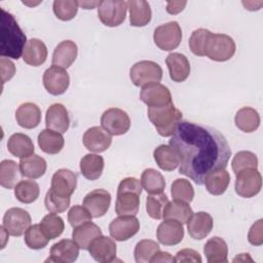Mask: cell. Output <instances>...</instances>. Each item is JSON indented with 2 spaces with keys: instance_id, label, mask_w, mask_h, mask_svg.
<instances>
[{
  "instance_id": "cell-42",
  "label": "cell",
  "mask_w": 263,
  "mask_h": 263,
  "mask_svg": "<svg viewBox=\"0 0 263 263\" xmlns=\"http://www.w3.org/2000/svg\"><path fill=\"white\" fill-rule=\"evenodd\" d=\"M212 34L213 33L211 31L203 29V28L194 30L192 32V34L189 38L188 44H189V48L193 54L198 55V57L205 55L208 42H209Z\"/></svg>"
},
{
  "instance_id": "cell-52",
  "label": "cell",
  "mask_w": 263,
  "mask_h": 263,
  "mask_svg": "<svg viewBox=\"0 0 263 263\" xmlns=\"http://www.w3.org/2000/svg\"><path fill=\"white\" fill-rule=\"evenodd\" d=\"M248 240L253 246H261L263 243V220L259 219L250 228Z\"/></svg>"
},
{
  "instance_id": "cell-39",
  "label": "cell",
  "mask_w": 263,
  "mask_h": 263,
  "mask_svg": "<svg viewBox=\"0 0 263 263\" xmlns=\"http://www.w3.org/2000/svg\"><path fill=\"white\" fill-rule=\"evenodd\" d=\"M40 194L39 185L35 181L22 180L14 187L15 198L23 203L34 202Z\"/></svg>"
},
{
  "instance_id": "cell-6",
  "label": "cell",
  "mask_w": 263,
  "mask_h": 263,
  "mask_svg": "<svg viewBox=\"0 0 263 263\" xmlns=\"http://www.w3.org/2000/svg\"><path fill=\"white\" fill-rule=\"evenodd\" d=\"M154 43L161 50L176 49L182 40V29L177 22H168L158 26L153 33Z\"/></svg>"
},
{
  "instance_id": "cell-51",
  "label": "cell",
  "mask_w": 263,
  "mask_h": 263,
  "mask_svg": "<svg viewBox=\"0 0 263 263\" xmlns=\"http://www.w3.org/2000/svg\"><path fill=\"white\" fill-rule=\"evenodd\" d=\"M121 192H135L141 195L142 193L141 181H139L137 178H134V177L124 178L123 180L120 181L117 188V193H121Z\"/></svg>"
},
{
  "instance_id": "cell-27",
  "label": "cell",
  "mask_w": 263,
  "mask_h": 263,
  "mask_svg": "<svg viewBox=\"0 0 263 263\" xmlns=\"http://www.w3.org/2000/svg\"><path fill=\"white\" fill-rule=\"evenodd\" d=\"M129 10V23L133 27H144L151 21L152 12L150 5L144 0H132L127 2Z\"/></svg>"
},
{
  "instance_id": "cell-38",
  "label": "cell",
  "mask_w": 263,
  "mask_h": 263,
  "mask_svg": "<svg viewBox=\"0 0 263 263\" xmlns=\"http://www.w3.org/2000/svg\"><path fill=\"white\" fill-rule=\"evenodd\" d=\"M141 184L149 194H159L165 188L163 176L154 168H146L141 176Z\"/></svg>"
},
{
  "instance_id": "cell-25",
  "label": "cell",
  "mask_w": 263,
  "mask_h": 263,
  "mask_svg": "<svg viewBox=\"0 0 263 263\" xmlns=\"http://www.w3.org/2000/svg\"><path fill=\"white\" fill-rule=\"evenodd\" d=\"M46 58L47 48L43 41L37 38L28 40L23 52V60L26 64L33 67H38L45 63Z\"/></svg>"
},
{
  "instance_id": "cell-33",
  "label": "cell",
  "mask_w": 263,
  "mask_h": 263,
  "mask_svg": "<svg viewBox=\"0 0 263 263\" xmlns=\"http://www.w3.org/2000/svg\"><path fill=\"white\" fill-rule=\"evenodd\" d=\"M104 158L101 155L88 153L80 159L79 167L82 176L90 181L101 177L104 170Z\"/></svg>"
},
{
  "instance_id": "cell-8",
  "label": "cell",
  "mask_w": 263,
  "mask_h": 263,
  "mask_svg": "<svg viewBox=\"0 0 263 263\" xmlns=\"http://www.w3.org/2000/svg\"><path fill=\"white\" fill-rule=\"evenodd\" d=\"M127 2L104 0L98 6V16L103 25L117 27L121 25L126 16Z\"/></svg>"
},
{
  "instance_id": "cell-26",
  "label": "cell",
  "mask_w": 263,
  "mask_h": 263,
  "mask_svg": "<svg viewBox=\"0 0 263 263\" xmlns=\"http://www.w3.org/2000/svg\"><path fill=\"white\" fill-rule=\"evenodd\" d=\"M101 235V228L91 221L75 227L72 232L73 240L77 243L79 249L82 250H88L91 241Z\"/></svg>"
},
{
  "instance_id": "cell-23",
  "label": "cell",
  "mask_w": 263,
  "mask_h": 263,
  "mask_svg": "<svg viewBox=\"0 0 263 263\" xmlns=\"http://www.w3.org/2000/svg\"><path fill=\"white\" fill-rule=\"evenodd\" d=\"M78 48L74 41L64 40L59 43L52 53V65L67 69L77 58Z\"/></svg>"
},
{
  "instance_id": "cell-45",
  "label": "cell",
  "mask_w": 263,
  "mask_h": 263,
  "mask_svg": "<svg viewBox=\"0 0 263 263\" xmlns=\"http://www.w3.org/2000/svg\"><path fill=\"white\" fill-rule=\"evenodd\" d=\"M25 242L29 249L40 250L47 246L49 239L42 231L39 224L31 225L25 232Z\"/></svg>"
},
{
  "instance_id": "cell-3",
  "label": "cell",
  "mask_w": 263,
  "mask_h": 263,
  "mask_svg": "<svg viewBox=\"0 0 263 263\" xmlns=\"http://www.w3.org/2000/svg\"><path fill=\"white\" fill-rule=\"evenodd\" d=\"M147 115L161 137L172 136L182 120V112L173 103L165 106L148 107Z\"/></svg>"
},
{
  "instance_id": "cell-50",
  "label": "cell",
  "mask_w": 263,
  "mask_h": 263,
  "mask_svg": "<svg viewBox=\"0 0 263 263\" xmlns=\"http://www.w3.org/2000/svg\"><path fill=\"white\" fill-rule=\"evenodd\" d=\"M91 218L92 216L87 211V209L79 204L73 205L68 212V221L73 228L88 221H91Z\"/></svg>"
},
{
  "instance_id": "cell-5",
  "label": "cell",
  "mask_w": 263,
  "mask_h": 263,
  "mask_svg": "<svg viewBox=\"0 0 263 263\" xmlns=\"http://www.w3.org/2000/svg\"><path fill=\"white\" fill-rule=\"evenodd\" d=\"M236 45L232 37L226 34H212L205 55L215 62H226L234 55Z\"/></svg>"
},
{
  "instance_id": "cell-21",
  "label": "cell",
  "mask_w": 263,
  "mask_h": 263,
  "mask_svg": "<svg viewBox=\"0 0 263 263\" xmlns=\"http://www.w3.org/2000/svg\"><path fill=\"white\" fill-rule=\"evenodd\" d=\"M213 223L212 216L206 212H197L192 214L187 222L188 233L193 239H202L211 233Z\"/></svg>"
},
{
  "instance_id": "cell-7",
  "label": "cell",
  "mask_w": 263,
  "mask_h": 263,
  "mask_svg": "<svg viewBox=\"0 0 263 263\" xmlns=\"http://www.w3.org/2000/svg\"><path fill=\"white\" fill-rule=\"evenodd\" d=\"M235 175V192L240 197L251 198L260 192L262 176L257 168H246Z\"/></svg>"
},
{
  "instance_id": "cell-58",
  "label": "cell",
  "mask_w": 263,
  "mask_h": 263,
  "mask_svg": "<svg viewBox=\"0 0 263 263\" xmlns=\"http://www.w3.org/2000/svg\"><path fill=\"white\" fill-rule=\"evenodd\" d=\"M247 260H249V261H253L251 258H250V256H249V254H239L236 258H234L233 259V262H236V261H247Z\"/></svg>"
},
{
  "instance_id": "cell-4",
  "label": "cell",
  "mask_w": 263,
  "mask_h": 263,
  "mask_svg": "<svg viewBox=\"0 0 263 263\" xmlns=\"http://www.w3.org/2000/svg\"><path fill=\"white\" fill-rule=\"evenodd\" d=\"M129 78L136 86L159 83L162 79V69L153 61H140L132 66Z\"/></svg>"
},
{
  "instance_id": "cell-53",
  "label": "cell",
  "mask_w": 263,
  "mask_h": 263,
  "mask_svg": "<svg viewBox=\"0 0 263 263\" xmlns=\"http://www.w3.org/2000/svg\"><path fill=\"white\" fill-rule=\"evenodd\" d=\"M176 262H194V263H200L201 257L198 252L192 250V249H183L179 251L176 254L175 257Z\"/></svg>"
},
{
  "instance_id": "cell-31",
  "label": "cell",
  "mask_w": 263,
  "mask_h": 263,
  "mask_svg": "<svg viewBox=\"0 0 263 263\" xmlns=\"http://www.w3.org/2000/svg\"><path fill=\"white\" fill-rule=\"evenodd\" d=\"M65 144L64 137L61 133L49 128L41 130L38 135V145L40 149L47 154H58Z\"/></svg>"
},
{
  "instance_id": "cell-55",
  "label": "cell",
  "mask_w": 263,
  "mask_h": 263,
  "mask_svg": "<svg viewBox=\"0 0 263 263\" xmlns=\"http://www.w3.org/2000/svg\"><path fill=\"white\" fill-rule=\"evenodd\" d=\"M187 4V1H168L166 3V11L170 14H177L181 12Z\"/></svg>"
},
{
  "instance_id": "cell-48",
  "label": "cell",
  "mask_w": 263,
  "mask_h": 263,
  "mask_svg": "<svg viewBox=\"0 0 263 263\" xmlns=\"http://www.w3.org/2000/svg\"><path fill=\"white\" fill-rule=\"evenodd\" d=\"M231 166L235 174L246 168H257L258 158L256 154L251 151H239L234 155Z\"/></svg>"
},
{
  "instance_id": "cell-37",
  "label": "cell",
  "mask_w": 263,
  "mask_h": 263,
  "mask_svg": "<svg viewBox=\"0 0 263 263\" xmlns=\"http://www.w3.org/2000/svg\"><path fill=\"white\" fill-rule=\"evenodd\" d=\"M193 212L188 202L181 201V200H174L168 201L163 210V216L162 219L167 220H176L179 221L182 224H185L188 222L190 217L192 216Z\"/></svg>"
},
{
  "instance_id": "cell-46",
  "label": "cell",
  "mask_w": 263,
  "mask_h": 263,
  "mask_svg": "<svg viewBox=\"0 0 263 263\" xmlns=\"http://www.w3.org/2000/svg\"><path fill=\"white\" fill-rule=\"evenodd\" d=\"M167 202H168V198L163 193L149 195L146 198V211L152 219L160 220L162 219L163 210L167 204Z\"/></svg>"
},
{
  "instance_id": "cell-43",
  "label": "cell",
  "mask_w": 263,
  "mask_h": 263,
  "mask_svg": "<svg viewBox=\"0 0 263 263\" xmlns=\"http://www.w3.org/2000/svg\"><path fill=\"white\" fill-rule=\"evenodd\" d=\"M159 250L160 247L156 241L151 239H142L135 247V260L137 263H149Z\"/></svg>"
},
{
  "instance_id": "cell-56",
  "label": "cell",
  "mask_w": 263,
  "mask_h": 263,
  "mask_svg": "<svg viewBox=\"0 0 263 263\" xmlns=\"http://www.w3.org/2000/svg\"><path fill=\"white\" fill-rule=\"evenodd\" d=\"M151 262L153 263H157V262H168V263H173L176 262L175 258L167 252H161L160 250L153 256Z\"/></svg>"
},
{
  "instance_id": "cell-22",
  "label": "cell",
  "mask_w": 263,
  "mask_h": 263,
  "mask_svg": "<svg viewBox=\"0 0 263 263\" xmlns=\"http://www.w3.org/2000/svg\"><path fill=\"white\" fill-rule=\"evenodd\" d=\"M165 63L173 81L183 82L188 78L190 74V63L185 54L172 52L166 57Z\"/></svg>"
},
{
  "instance_id": "cell-12",
  "label": "cell",
  "mask_w": 263,
  "mask_h": 263,
  "mask_svg": "<svg viewBox=\"0 0 263 263\" xmlns=\"http://www.w3.org/2000/svg\"><path fill=\"white\" fill-rule=\"evenodd\" d=\"M42 80L45 89L53 96L63 95L70 84L68 72L64 68L54 65L45 70Z\"/></svg>"
},
{
  "instance_id": "cell-24",
  "label": "cell",
  "mask_w": 263,
  "mask_h": 263,
  "mask_svg": "<svg viewBox=\"0 0 263 263\" xmlns=\"http://www.w3.org/2000/svg\"><path fill=\"white\" fill-rule=\"evenodd\" d=\"M15 119L18 125L24 128H35L41 121V110L34 103H24L16 109Z\"/></svg>"
},
{
  "instance_id": "cell-10",
  "label": "cell",
  "mask_w": 263,
  "mask_h": 263,
  "mask_svg": "<svg viewBox=\"0 0 263 263\" xmlns=\"http://www.w3.org/2000/svg\"><path fill=\"white\" fill-rule=\"evenodd\" d=\"M30 214L21 208H11L6 211L3 217V227L12 236L23 235L31 226Z\"/></svg>"
},
{
  "instance_id": "cell-14",
  "label": "cell",
  "mask_w": 263,
  "mask_h": 263,
  "mask_svg": "<svg viewBox=\"0 0 263 263\" xmlns=\"http://www.w3.org/2000/svg\"><path fill=\"white\" fill-rule=\"evenodd\" d=\"M111 194L105 189H95L88 192L83 198V206L91 214L92 218L104 216L110 206Z\"/></svg>"
},
{
  "instance_id": "cell-36",
  "label": "cell",
  "mask_w": 263,
  "mask_h": 263,
  "mask_svg": "<svg viewBox=\"0 0 263 263\" xmlns=\"http://www.w3.org/2000/svg\"><path fill=\"white\" fill-rule=\"evenodd\" d=\"M140 195L135 192L117 193L115 202V212L118 216L132 215L136 216L139 212Z\"/></svg>"
},
{
  "instance_id": "cell-13",
  "label": "cell",
  "mask_w": 263,
  "mask_h": 263,
  "mask_svg": "<svg viewBox=\"0 0 263 263\" xmlns=\"http://www.w3.org/2000/svg\"><path fill=\"white\" fill-rule=\"evenodd\" d=\"M140 99L148 107H159L173 103L170 89L160 83L143 86L140 91Z\"/></svg>"
},
{
  "instance_id": "cell-15",
  "label": "cell",
  "mask_w": 263,
  "mask_h": 263,
  "mask_svg": "<svg viewBox=\"0 0 263 263\" xmlns=\"http://www.w3.org/2000/svg\"><path fill=\"white\" fill-rule=\"evenodd\" d=\"M82 142L88 151L101 153L111 146L112 136L102 126H92L84 133Z\"/></svg>"
},
{
  "instance_id": "cell-32",
  "label": "cell",
  "mask_w": 263,
  "mask_h": 263,
  "mask_svg": "<svg viewBox=\"0 0 263 263\" xmlns=\"http://www.w3.org/2000/svg\"><path fill=\"white\" fill-rule=\"evenodd\" d=\"M230 183V175L225 168H219L205 176L203 184L212 195L223 194Z\"/></svg>"
},
{
  "instance_id": "cell-2",
  "label": "cell",
  "mask_w": 263,
  "mask_h": 263,
  "mask_svg": "<svg viewBox=\"0 0 263 263\" xmlns=\"http://www.w3.org/2000/svg\"><path fill=\"white\" fill-rule=\"evenodd\" d=\"M27 42V37L14 16L2 8L0 25L1 57L18 60L23 55Z\"/></svg>"
},
{
  "instance_id": "cell-20",
  "label": "cell",
  "mask_w": 263,
  "mask_h": 263,
  "mask_svg": "<svg viewBox=\"0 0 263 263\" xmlns=\"http://www.w3.org/2000/svg\"><path fill=\"white\" fill-rule=\"evenodd\" d=\"M45 124L49 129L61 134L66 133L70 125L69 113L66 107L59 103L50 105L46 110Z\"/></svg>"
},
{
  "instance_id": "cell-35",
  "label": "cell",
  "mask_w": 263,
  "mask_h": 263,
  "mask_svg": "<svg viewBox=\"0 0 263 263\" xmlns=\"http://www.w3.org/2000/svg\"><path fill=\"white\" fill-rule=\"evenodd\" d=\"M154 160L157 165L166 172L176 170L180 164V159L175 150L168 145H159L153 151Z\"/></svg>"
},
{
  "instance_id": "cell-29",
  "label": "cell",
  "mask_w": 263,
  "mask_h": 263,
  "mask_svg": "<svg viewBox=\"0 0 263 263\" xmlns=\"http://www.w3.org/2000/svg\"><path fill=\"white\" fill-rule=\"evenodd\" d=\"M203 253L209 263H226L228 261L227 243L219 236H214L205 242Z\"/></svg>"
},
{
  "instance_id": "cell-19",
  "label": "cell",
  "mask_w": 263,
  "mask_h": 263,
  "mask_svg": "<svg viewBox=\"0 0 263 263\" xmlns=\"http://www.w3.org/2000/svg\"><path fill=\"white\" fill-rule=\"evenodd\" d=\"M156 237L164 246L178 245L184 237L183 224L172 219L164 220L157 227Z\"/></svg>"
},
{
  "instance_id": "cell-34",
  "label": "cell",
  "mask_w": 263,
  "mask_h": 263,
  "mask_svg": "<svg viewBox=\"0 0 263 263\" xmlns=\"http://www.w3.org/2000/svg\"><path fill=\"white\" fill-rule=\"evenodd\" d=\"M234 122L241 132L253 133L260 125V115L254 108L242 107L236 112Z\"/></svg>"
},
{
  "instance_id": "cell-47",
  "label": "cell",
  "mask_w": 263,
  "mask_h": 263,
  "mask_svg": "<svg viewBox=\"0 0 263 263\" xmlns=\"http://www.w3.org/2000/svg\"><path fill=\"white\" fill-rule=\"evenodd\" d=\"M78 1L55 0L52 5L55 16L64 22L70 21L75 17L78 11Z\"/></svg>"
},
{
  "instance_id": "cell-41",
  "label": "cell",
  "mask_w": 263,
  "mask_h": 263,
  "mask_svg": "<svg viewBox=\"0 0 263 263\" xmlns=\"http://www.w3.org/2000/svg\"><path fill=\"white\" fill-rule=\"evenodd\" d=\"M39 225L49 240L59 237L65 229L63 219L55 215V213H50L44 216Z\"/></svg>"
},
{
  "instance_id": "cell-18",
  "label": "cell",
  "mask_w": 263,
  "mask_h": 263,
  "mask_svg": "<svg viewBox=\"0 0 263 263\" xmlns=\"http://www.w3.org/2000/svg\"><path fill=\"white\" fill-rule=\"evenodd\" d=\"M116 247L117 246L112 238L101 235L91 241L88 252L96 261L109 263L112 262L116 257Z\"/></svg>"
},
{
  "instance_id": "cell-17",
  "label": "cell",
  "mask_w": 263,
  "mask_h": 263,
  "mask_svg": "<svg viewBox=\"0 0 263 263\" xmlns=\"http://www.w3.org/2000/svg\"><path fill=\"white\" fill-rule=\"evenodd\" d=\"M79 255V247L74 240L61 239L50 248V256L46 262L72 263L77 260Z\"/></svg>"
},
{
  "instance_id": "cell-16",
  "label": "cell",
  "mask_w": 263,
  "mask_h": 263,
  "mask_svg": "<svg viewBox=\"0 0 263 263\" xmlns=\"http://www.w3.org/2000/svg\"><path fill=\"white\" fill-rule=\"evenodd\" d=\"M77 186V176L75 173L68 168L58 170L52 178L50 189L58 195L70 197Z\"/></svg>"
},
{
  "instance_id": "cell-49",
  "label": "cell",
  "mask_w": 263,
  "mask_h": 263,
  "mask_svg": "<svg viewBox=\"0 0 263 263\" xmlns=\"http://www.w3.org/2000/svg\"><path fill=\"white\" fill-rule=\"evenodd\" d=\"M70 197L58 195L50 188L44 197V204L50 213H63L70 205Z\"/></svg>"
},
{
  "instance_id": "cell-28",
  "label": "cell",
  "mask_w": 263,
  "mask_h": 263,
  "mask_svg": "<svg viewBox=\"0 0 263 263\" xmlns=\"http://www.w3.org/2000/svg\"><path fill=\"white\" fill-rule=\"evenodd\" d=\"M7 149L10 154L21 159L33 155L35 150L31 138L22 133H15L9 137Z\"/></svg>"
},
{
  "instance_id": "cell-9",
  "label": "cell",
  "mask_w": 263,
  "mask_h": 263,
  "mask_svg": "<svg viewBox=\"0 0 263 263\" xmlns=\"http://www.w3.org/2000/svg\"><path fill=\"white\" fill-rule=\"evenodd\" d=\"M101 124L111 136H121L128 132L130 118L122 109L109 108L102 114Z\"/></svg>"
},
{
  "instance_id": "cell-54",
  "label": "cell",
  "mask_w": 263,
  "mask_h": 263,
  "mask_svg": "<svg viewBox=\"0 0 263 263\" xmlns=\"http://www.w3.org/2000/svg\"><path fill=\"white\" fill-rule=\"evenodd\" d=\"M0 68H1V77H2L3 83L10 80L13 77V75L15 74L14 64L6 58L0 59Z\"/></svg>"
},
{
  "instance_id": "cell-30",
  "label": "cell",
  "mask_w": 263,
  "mask_h": 263,
  "mask_svg": "<svg viewBox=\"0 0 263 263\" xmlns=\"http://www.w3.org/2000/svg\"><path fill=\"white\" fill-rule=\"evenodd\" d=\"M18 165L22 177L30 179H38L42 177L45 174L47 167L45 159L37 154L22 158Z\"/></svg>"
},
{
  "instance_id": "cell-11",
  "label": "cell",
  "mask_w": 263,
  "mask_h": 263,
  "mask_svg": "<svg viewBox=\"0 0 263 263\" xmlns=\"http://www.w3.org/2000/svg\"><path fill=\"white\" fill-rule=\"evenodd\" d=\"M140 230V222L136 216L122 215L112 220L109 225V232L112 238L118 241H125L132 238Z\"/></svg>"
},
{
  "instance_id": "cell-40",
  "label": "cell",
  "mask_w": 263,
  "mask_h": 263,
  "mask_svg": "<svg viewBox=\"0 0 263 263\" xmlns=\"http://www.w3.org/2000/svg\"><path fill=\"white\" fill-rule=\"evenodd\" d=\"M17 163L11 159L2 160L0 163V185L6 189L15 187L18 181Z\"/></svg>"
},
{
  "instance_id": "cell-57",
  "label": "cell",
  "mask_w": 263,
  "mask_h": 263,
  "mask_svg": "<svg viewBox=\"0 0 263 263\" xmlns=\"http://www.w3.org/2000/svg\"><path fill=\"white\" fill-rule=\"evenodd\" d=\"M100 1L99 2H89V1H78V5L81 6L84 9H92L96 6H99Z\"/></svg>"
},
{
  "instance_id": "cell-1",
  "label": "cell",
  "mask_w": 263,
  "mask_h": 263,
  "mask_svg": "<svg viewBox=\"0 0 263 263\" xmlns=\"http://www.w3.org/2000/svg\"><path fill=\"white\" fill-rule=\"evenodd\" d=\"M170 146L179 156V173L197 185L211 172L225 168L231 156L230 146L218 129L190 121H180Z\"/></svg>"
},
{
  "instance_id": "cell-44",
  "label": "cell",
  "mask_w": 263,
  "mask_h": 263,
  "mask_svg": "<svg viewBox=\"0 0 263 263\" xmlns=\"http://www.w3.org/2000/svg\"><path fill=\"white\" fill-rule=\"evenodd\" d=\"M171 194L175 200L191 202L194 197L192 184L186 179H176L171 186Z\"/></svg>"
}]
</instances>
